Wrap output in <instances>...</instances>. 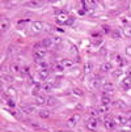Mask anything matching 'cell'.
<instances>
[{
    "label": "cell",
    "mask_w": 131,
    "mask_h": 132,
    "mask_svg": "<svg viewBox=\"0 0 131 132\" xmlns=\"http://www.w3.org/2000/svg\"><path fill=\"white\" fill-rule=\"evenodd\" d=\"M59 63L62 64L63 68H71L73 65V60H71V59H62Z\"/></svg>",
    "instance_id": "cell-16"
},
{
    "label": "cell",
    "mask_w": 131,
    "mask_h": 132,
    "mask_svg": "<svg viewBox=\"0 0 131 132\" xmlns=\"http://www.w3.org/2000/svg\"><path fill=\"white\" fill-rule=\"evenodd\" d=\"M38 76H40V79H41V80H43V81H45V80L50 76V71H49V69H40Z\"/></svg>",
    "instance_id": "cell-15"
},
{
    "label": "cell",
    "mask_w": 131,
    "mask_h": 132,
    "mask_svg": "<svg viewBox=\"0 0 131 132\" xmlns=\"http://www.w3.org/2000/svg\"><path fill=\"white\" fill-rule=\"evenodd\" d=\"M122 35L126 37V38H131V26H126L122 30Z\"/></svg>",
    "instance_id": "cell-22"
},
{
    "label": "cell",
    "mask_w": 131,
    "mask_h": 132,
    "mask_svg": "<svg viewBox=\"0 0 131 132\" xmlns=\"http://www.w3.org/2000/svg\"><path fill=\"white\" fill-rule=\"evenodd\" d=\"M125 52H126V55H128V56H131V45H128L126 48H125Z\"/></svg>",
    "instance_id": "cell-36"
},
{
    "label": "cell",
    "mask_w": 131,
    "mask_h": 132,
    "mask_svg": "<svg viewBox=\"0 0 131 132\" xmlns=\"http://www.w3.org/2000/svg\"><path fill=\"white\" fill-rule=\"evenodd\" d=\"M9 69H11V72H13V73H18V72L21 71V67H20V64H17V63H12L11 67H9Z\"/></svg>",
    "instance_id": "cell-19"
},
{
    "label": "cell",
    "mask_w": 131,
    "mask_h": 132,
    "mask_svg": "<svg viewBox=\"0 0 131 132\" xmlns=\"http://www.w3.org/2000/svg\"><path fill=\"white\" fill-rule=\"evenodd\" d=\"M40 92H42V84H35L32 89V94H34V96L37 97V96H40L38 94Z\"/></svg>",
    "instance_id": "cell-17"
},
{
    "label": "cell",
    "mask_w": 131,
    "mask_h": 132,
    "mask_svg": "<svg viewBox=\"0 0 131 132\" xmlns=\"http://www.w3.org/2000/svg\"><path fill=\"white\" fill-rule=\"evenodd\" d=\"M47 106L50 107H55V106H58L59 105V100L57 97H47Z\"/></svg>",
    "instance_id": "cell-11"
},
{
    "label": "cell",
    "mask_w": 131,
    "mask_h": 132,
    "mask_svg": "<svg viewBox=\"0 0 131 132\" xmlns=\"http://www.w3.org/2000/svg\"><path fill=\"white\" fill-rule=\"evenodd\" d=\"M7 93H8V96H9V98H11V97L13 98V97L16 96V90H14V88H12V86H9V88L7 89Z\"/></svg>",
    "instance_id": "cell-27"
},
{
    "label": "cell",
    "mask_w": 131,
    "mask_h": 132,
    "mask_svg": "<svg viewBox=\"0 0 131 132\" xmlns=\"http://www.w3.org/2000/svg\"><path fill=\"white\" fill-rule=\"evenodd\" d=\"M81 119V117L79 115V114H73L68 120H67V126L70 127V128H72V127H75V126H76L78 124V122Z\"/></svg>",
    "instance_id": "cell-4"
},
{
    "label": "cell",
    "mask_w": 131,
    "mask_h": 132,
    "mask_svg": "<svg viewBox=\"0 0 131 132\" xmlns=\"http://www.w3.org/2000/svg\"><path fill=\"white\" fill-rule=\"evenodd\" d=\"M68 18H70V16H68V13L67 12H59L58 14H57V22L58 24H67V21H68Z\"/></svg>",
    "instance_id": "cell-3"
},
{
    "label": "cell",
    "mask_w": 131,
    "mask_h": 132,
    "mask_svg": "<svg viewBox=\"0 0 131 132\" xmlns=\"http://www.w3.org/2000/svg\"><path fill=\"white\" fill-rule=\"evenodd\" d=\"M127 76H128V77H131V67L127 69Z\"/></svg>",
    "instance_id": "cell-41"
},
{
    "label": "cell",
    "mask_w": 131,
    "mask_h": 132,
    "mask_svg": "<svg viewBox=\"0 0 131 132\" xmlns=\"http://www.w3.org/2000/svg\"><path fill=\"white\" fill-rule=\"evenodd\" d=\"M7 105H8L9 107H14V106H16V102H14L13 98H8V100H7Z\"/></svg>",
    "instance_id": "cell-34"
},
{
    "label": "cell",
    "mask_w": 131,
    "mask_h": 132,
    "mask_svg": "<svg viewBox=\"0 0 131 132\" xmlns=\"http://www.w3.org/2000/svg\"><path fill=\"white\" fill-rule=\"evenodd\" d=\"M102 89H104V92L106 94H109V93H111L114 90V85L111 82H105V84H102Z\"/></svg>",
    "instance_id": "cell-12"
},
{
    "label": "cell",
    "mask_w": 131,
    "mask_h": 132,
    "mask_svg": "<svg viewBox=\"0 0 131 132\" xmlns=\"http://www.w3.org/2000/svg\"><path fill=\"white\" fill-rule=\"evenodd\" d=\"M121 86H122V89L128 90V89L131 88V77H128V76L123 77L122 81H121Z\"/></svg>",
    "instance_id": "cell-9"
},
{
    "label": "cell",
    "mask_w": 131,
    "mask_h": 132,
    "mask_svg": "<svg viewBox=\"0 0 131 132\" xmlns=\"http://www.w3.org/2000/svg\"><path fill=\"white\" fill-rule=\"evenodd\" d=\"M104 127H105V129H107V131L114 129V127H115V120L111 118V117H106L105 120H104Z\"/></svg>",
    "instance_id": "cell-2"
},
{
    "label": "cell",
    "mask_w": 131,
    "mask_h": 132,
    "mask_svg": "<svg viewBox=\"0 0 131 132\" xmlns=\"http://www.w3.org/2000/svg\"><path fill=\"white\" fill-rule=\"evenodd\" d=\"M123 75V72H122V69H117L115 72H113V77L114 79H119L121 76Z\"/></svg>",
    "instance_id": "cell-30"
},
{
    "label": "cell",
    "mask_w": 131,
    "mask_h": 132,
    "mask_svg": "<svg viewBox=\"0 0 131 132\" xmlns=\"http://www.w3.org/2000/svg\"><path fill=\"white\" fill-rule=\"evenodd\" d=\"M28 21H29V20H28V18H25V20H21V21H18V22H17V26L22 29V28L25 26V24H26Z\"/></svg>",
    "instance_id": "cell-32"
},
{
    "label": "cell",
    "mask_w": 131,
    "mask_h": 132,
    "mask_svg": "<svg viewBox=\"0 0 131 132\" xmlns=\"http://www.w3.org/2000/svg\"><path fill=\"white\" fill-rule=\"evenodd\" d=\"M114 120H115V124H119V126H125L126 123H128V120H127V118H126L125 114L117 115V117L114 118Z\"/></svg>",
    "instance_id": "cell-8"
},
{
    "label": "cell",
    "mask_w": 131,
    "mask_h": 132,
    "mask_svg": "<svg viewBox=\"0 0 131 132\" xmlns=\"http://www.w3.org/2000/svg\"><path fill=\"white\" fill-rule=\"evenodd\" d=\"M22 111L28 112V114H32V112L35 111V107L34 106H26V107H22Z\"/></svg>",
    "instance_id": "cell-26"
},
{
    "label": "cell",
    "mask_w": 131,
    "mask_h": 132,
    "mask_svg": "<svg viewBox=\"0 0 131 132\" xmlns=\"http://www.w3.org/2000/svg\"><path fill=\"white\" fill-rule=\"evenodd\" d=\"M102 29H104V33H110V28L109 26H102Z\"/></svg>",
    "instance_id": "cell-39"
},
{
    "label": "cell",
    "mask_w": 131,
    "mask_h": 132,
    "mask_svg": "<svg viewBox=\"0 0 131 132\" xmlns=\"http://www.w3.org/2000/svg\"><path fill=\"white\" fill-rule=\"evenodd\" d=\"M100 85V80L96 79V80H93V86H98Z\"/></svg>",
    "instance_id": "cell-38"
},
{
    "label": "cell",
    "mask_w": 131,
    "mask_h": 132,
    "mask_svg": "<svg viewBox=\"0 0 131 132\" xmlns=\"http://www.w3.org/2000/svg\"><path fill=\"white\" fill-rule=\"evenodd\" d=\"M111 69H113V64H111L110 62H104L100 65V71L101 72H110Z\"/></svg>",
    "instance_id": "cell-10"
},
{
    "label": "cell",
    "mask_w": 131,
    "mask_h": 132,
    "mask_svg": "<svg viewBox=\"0 0 131 132\" xmlns=\"http://www.w3.org/2000/svg\"><path fill=\"white\" fill-rule=\"evenodd\" d=\"M42 4H43L42 2H28V3H26V5L30 7V8H38V7H41Z\"/></svg>",
    "instance_id": "cell-23"
},
{
    "label": "cell",
    "mask_w": 131,
    "mask_h": 132,
    "mask_svg": "<svg viewBox=\"0 0 131 132\" xmlns=\"http://www.w3.org/2000/svg\"><path fill=\"white\" fill-rule=\"evenodd\" d=\"M111 35H113V38H114V39H121L122 33H121L119 30H115V31H113V33H111Z\"/></svg>",
    "instance_id": "cell-28"
},
{
    "label": "cell",
    "mask_w": 131,
    "mask_h": 132,
    "mask_svg": "<svg viewBox=\"0 0 131 132\" xmlns=\"http://www.w3.org/2000/svg\"><path fill=\"white\" fill-rule=\"evenodd\" d=\"M93 71V64H92V62H85V64H84V72L85 73H90Z\"/></svg>",
    "instance_id": "cell-21"
},
{
    "label": "cell",
    "mask_w": 131,
    "mask_h": 132,
    "mask_svg": "<svg viewBox=\"0 0 131 132\" xmlns=\"http://www.w3.org/2000/svg\"><path fill=\"white\" fill-rule=\"evenodd\" d=\"M110 103H111V100H110V97H109V94L104 93L102 96H101V105H104V106H109Z\"/></svg>",
    "instance_id": "cell-13"
},
{
    "label": "cell",
    "mask_w": 131,
    "mask_h": 132,
    "mask_svg": "<svg viewBox=\"0 0 131 132\" xmlns=\"http://www.w3.org/2000/svg\"><path fill=\"white\" fill-rule=\"evenodd\" d=\"M43 24L41 22V21H33L32 24H30V31L32 33H40V31H42V29H43Z\"/></svg>",
    "instance_id": "cell-1"
},
{
    "label": "cell",
    "mask_w": 131,
    "mask_h": 132,
    "mask_svg": "<svg viewBox=\"0 0 131 132\" xmlns=\"http://www.w3.org/2000/svg\"><path fill=\"white\" fill-rule=\"evenodd\" d=\"M38 117L42 118V119H47V118L50 117V110H47V109H41V110H38Z\"/></svg>",
    "instance_id": "cell-14"
},
{
    "label": "cell",
    "mask_w": 131,
    "mask_h": 132,
    "mask_svg": "<svg viewBox=\"0 0 131 132\" xmlns=\"http://www.w3.org/2000/svg\"><path fill=\"white\" fill-rule=\"evenodd\" d=\"M97 127H98V119H97V118H90V119L87 122V128L90 129V131L97 129Z\"/></svg>",
    "instance_id": "cell-5"
},
{
    "label": "cell",
    "mask_w": 131,
    "mask_h": 132,
    "mask_svg": "<svg viewBox=\"0 0 131 132\" xmlns=\"http://www.w3.org/2000/svg\"><path fill=\"white\" fill-rule=\"evenodd\" d=\"M42 92H45V93L52 92V85H51L50 82H43V84H42Z\"/></svg>",
    "instance_id": "cell-20"
},
{
    "label": "cell",
    "mask_w": 131,
    "mask_h": 132,
    "mask_svg": "<svg viewBox=\"0 0 131 132\" xmlns=\"http://www.w3.org/2000/svg\"><path fill=\"white\" fill-rule=\"evenodd\" d=\"M38 65H40V67H41L42 69H49V68H47V67H49V64H47V63H46L45 60H42V62H41V63H40Z\"/></svg>",
    "instance_id": "cell-35"
},
{
    "label": "cell",
    "mask_w": 131,
    "mask_h": 132,
    "mask_svg": "<svg viewBox=\"0 0 131 132\" xmlns=\"http://www.w3.org/2000/svg\"><path fill=\"white\" fill-rule=\"evenodd\" d=\"M41 46H42V47H51V46H54L52 38H45V39L41 42Z\"/></svg>",
    "instance_id": "cell-18"
},
{
    "label": "cell",
    "mask_w": 131,
    "mask_h": 132,
    "mask_svg": "<svg viewBox=\"0 0 131 132\" xmlns=\"http://www.w3.org/2000/svg\"><path fill=\"white\" fill-rule=\"evenodd\" d=\"M34 103H35L37 106H43V105L47 103V97L43 96V94H40V96H37V97H35Z\"/></svg>",
    "instance_id": "cell-7"
},
{
    "label": "cell",
    "mask_w": 131,
    "mask_h": 132,
    "mask_svg": "<svg viewBox=\"0 0 131 132\" xmlns=\"http://www.w3.org/2000/svg\"><path fill=\"white\" fill-rule=\"evenodd\" d=\"M125 115H126V118H127V120H128V122H131V111H127V112H126V114H125Z\"/></svg>",
    "instance_id": "cell-37"
},
{
    "label": "cell",
    "mask_w": 131,
    "mask_h": 132,
    "mask_svg": "<svg viewBox=\"0 0 131 132\" xmlns=\"http://www.w3.org/2000/svg\"><path fill=\"white\" fill-rule=\"evenodd\" d=\"M57 30H58V31H59V33H64V30H63V29H62V28H58V29H57Z\"/></svg>",
    "instance_id": "cell-42"
},
{
    "label": "cell",
    "mask_w": 131,
    "mask_h": 132,
    "mask_svg": "<svg viewBox=\"0 0 131 132\" xmlns=\"http://www.w3.org/2000/svg\"><path fill=\"white\" fill-rule=\"evenodd\" d=\"M97 111H98V114H105V112H107V111H109V107H107V106L101 105V106L97 109Z\"/></svg>",
    "instance_id": "cell-24"
},
{
    "label": "cell",
    "mask_w": 131,
    "mask_h": 132,
    "mask_svg": "<svg viewBox=\"0 0 131 132\" xmlns=\"http://www.w3.org/2000/svg\"><path fill=\"white\" fill-rule=\"evenodd\" d=\"M114 58H115V63H117V64L123 65V59H122V56H121L119 54H117V55L114 56Z\"/></svg>",
    "instance_id": "cell-29"
},
{
    "label": "cell",
    "mask_w": 131,
    "mask_h": 132,
    "mask_svg": "<svg viewBox=\"0 0 131 132\" xmlns=\"http://www.w3.org/2000/svg\"><path fill=\"white\" fill-rule=\"evenodd\" d=\"M11 22L7 17H2V20H0V30H2V33H5L9 28Z\"/></svg>",
    "instance_id": "cell-6"
},
{
    "label": "cell",
    "mask_w": 131,
    "mask_h": 132,
    "mask_svg": "<svg viewBox=\"0 0 131 132\" xmlns=\"http://www.w3.org/2000/svg\"><path fill=\"white\" fill-rule=\"evenodd\" d=\"M114 106H115L117 109H125V107H126V105H125L123 101H121V100H117V101L114 102Z\"/></svg>",
    "instance_id": "cell-25"
},
{
    "label": "cell",
    "mask_w": 131,
    "mask_h": 132,
    "mask_svg": "<svg viewBox=\"0 0 131 132\" xmlns=\"http://www.w3.org/2000/svg\"><path fill=\"white\" fill-rule=\"evenodd\" d=\"M62 38H60V37H54V38H52V42H54V45L55 46H58V45H60L62 43Z\"/></svg>",
    "instance_id": "cell-31"
},
{
    "label": "cell",
    "mask_w": 131,
    "mask_h": 132,
    "mask_svg": "<svg viewBox=\"0 0 131 132\" xmlns=\"http://www.w3.org/2000/svg\"><path fill=\"white\" fill-rule=\"evenodd\" d=\"M72 93H73V94H76V96H79V97L83 96V92H81L80 89H78V88H73V89H72Z\"/></svg>",
    "instance_id": "cell-33"
},
{
    "label": "cell",
    "mask_w": 131,
    "mask_h": 132,
    "mask_svg": "<svg viewBox=\"0 0 131 132\" xmlns=\"http://www.w3.org/2000/svg\"><path fill=\"white\" fill-rule=\"evenodd\" d=\"M72 22H73V18H72V17H70V18H68V21H67V24H66V25H72Z\"/></svg>",
    "instance_id": "cell-40"
}]
</instances>
